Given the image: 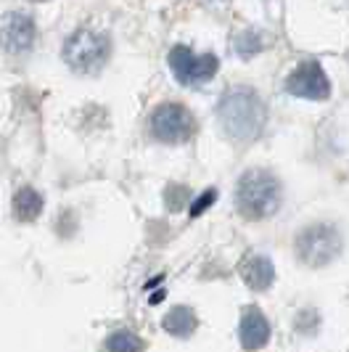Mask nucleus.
<instances>
[{"mask_svg":"<svg viewBox=\"0 0 349 352\" xmlns=\"http://www.w3.org/2000/svg\"><path fill=\"white\" fill-rule=\"evenodd\" d=\"M220 122L225 127V133L236 141H254L262 133L264 124V106L260 96L249 88H230L220 98L217 106Z\"/></svg>","mask_w":349,"mask_h":352,"instance_id":"nucleus-1","label":"nucleus"},{"mask_svg":"<svg viewBox=\"0 0 349 352\" xmlns=\"http://www.w3.org/2000/svg\"><path fill=\"white\" fill-rule=\"evenodd\" d=\"M280 199H283V191H280L278 177L264 173V170H249L238 180L236 207L246 220H264V217L275 214Z\"/></svg>","mask_w":349,"mask_h":352,"instance_id":"nucleus-2","label":"nucleus"},{"mask_svg":"<svg viewBox=\"0 0 349 352\" xmlns=\"http://www.w3.org/2000/svg\"><path fill=\"white\" fill-rule=\"evenodd\" d=\"M339 252H341V236L333 226L317 223L297 236L299 260L310 267H323V265L333 263L339 257Z\"/></svg>","mask_w":349,"mask_h":352,"instance_id":"nucleus-3","label":"nucleus"},{"mask_svg":"<svg viewBox=\"0 0 349 352\" xmlns=\"http://www.w3.org/2000/svg\"><path fill=\"white\" fill-rule=\"evenodd\" d=\"M109 58V40L106 35H95L90 30H80L64 43V61L74 72H98Z\"/></svg>","mask_w":349,"mask_h":352,"instance_id":"nucleus-4","label":"nucleus"},{"mask_svg":"<svg viewBox=\"0 0 349 352\" xmlns=\"http://www.w3.org/2000/svg\"><path fill=\"white\" fill-rule=\"evenodd\" d=\"M167 61H170L172 74L183 85H201L210 77H214V72L220 67L212 53H201L199 56V53L185 48V45H174L170 56H167Z\"/></svg>","mask_w":349,"mask_h":352,"instance_id":"nucleus-5","label":"nucleus"},{"mask_svg":"<svg viewBox=\"0 0 349 352\" xmlns=\"http://www.w3.org/2000/svg\"><path fill=\"white\" fill-rule=\"evenodd\" d=\"M151 133L161 143H183L191 138L193 117L185 106L180 104H161L151 114Z\"/></svg>","mask_w":349,"mask_h":352,"instance_id":"nucleus-6","label":"nucleus"},{"mask_svg":"<svg viewBox=\"0 0 349 352\" xmlns=\"http://www.w3.org/2000/svg\"><path fill=\"white\" fill-rule=\"evenodd\" d=\"M286 90L297 98L307 101H326L331 93V82L317 61H302L297 69L286 77Z\"/></svg>","mask_w":349,"mask_h":352,"instance_id":"nucleus-7","label":"nucleus"},{"mask_svg":"<svg viewBox=\"0 0 349 352\" xmlns=\"http://www.w3.org/2000/svg\"><path fill=\"white\" fill-rule=\"evenodd\" d=\"M35 43V21L30 14H5L0 21V45L8 53H24Z\"/></svg>","mask_w":349,"mask_h":352,"instance_id":"nucleus-8","label":"nucleus"},{"mask_svg":"<svg viewBox=\"0 0 349 352\" xmlns=\"http://www.w3.org/2000/svg\"><path fill=\"white\" fill-rule=\"evenodd\" d=\"M238 331H241V344L246 350H260L270 339V323L262 316L260 307H246Z\"/></svg>","mask_w":349,"mask_h":352,"instance_id":"nucleus-9","label":"nucleus"},{"mask_svg":"<svg viewBox=\"0 0 349 352\" xmlns=\"http://www.w3.org/2000/svg\"><path fill=\"white\" fill-rule=\"evenodd\" d=\"M241 276H244V281L249 289H254V292H267L273 281H275V267L273 263L267 260V257H251V260H246V265L241 267Z\"/></svg>","mask_w":349,"mask_h":352,"instance_id":"nucleus-10","label":"nucleus"},{"mask_svg":"<svg viewBox=\"0 0 349 352\" xmlns=\"http://www.w3.org/2000/svg\"><path fill=\"white\" fill-rule=\"evenodd\" d=\"M11 207H14V217H16V220L30 223V220L40 217V212H43V196L37 194L35 188L24 186V188H19L16 194H14Z\"/></svg>","mask_w":349,"mask_h":352,"instance_id":"nucleus-11","label":"nucleus"},{"mask_svg":"<svg viewBox=\"0 0 349 352\" xmlns=\"http://www.w3.org/2000/svg\"><path fill=\"white\" fill-rule=\"evenodd\" d=\"M161 326H164V331L172 334L174 339H185V336H191L193 329H196V316H193V310H188V307H172V310L164 316Z\"/></svg>","mask_w":349,"mask_h":352,"instance_id":"nucleus-12","label":"nucleus"},{"mask_svg":"<svg viewBox=\"0 0 349 352\" xmlns=\"http://www.w3.org/2000/svg\"><path fill=\"white\" fill-rule=\"evenodd\" d=\"M106 347H109V350H114V352H135V350H143V342L135 339L130 331H117V334L109 336Z\"/></svg>","mask_w":349,"mask_h":352,"instance_id":"nucleus-13","label":"nucleus"},{"mask_svg":"<svg viewBox=\"0 0 349 352\" xmlns=\"http://www.w3.org/2000/svg\"><path fill=\"white\" fill-rule=\"evenodd\" d=\"M214 199H217V191H204V194L199 196V199H196V201L191 204V214H193V217H199V214L207 210V207H210Z\"/></svg>","mask_w":349,"mask_h":352,"instance_id":"nucleus-14","label":"nucleus"}]
</instances>
